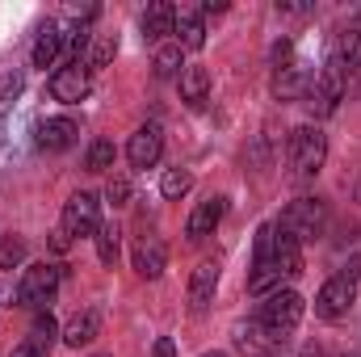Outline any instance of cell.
<instances>
[{
	"label": "cell",
	"mask_w": 361,
	"mask_h": 357,
	"mask_svg": "<svg viewBox=\"0 0 361 357\" xmlns=\"http://www.w3.org/2000/svg\"><path fill=\"white\" fill-rule=\"evenodd\" d=\"M286 160H290L298 181H311L328 160V135L319 126H294L290 143H286Z\"/></svg>",
	"instance_id": "1"
},
{
	"label": "cell",
	"mask_w": 361,
	"mask_h": 357,
	"mask_svg": "<svg viewBox=\"0 0 361 357\" xmlns=\"http://www.w3.org/2000/svg\"><path fill=\"white\" fill-rule=\"evenodd\" d=\"M302 311H307V298H302L298 290H273L269 298L261 303V311H257V324H261L265 332H273V337L286 341V332L298 328Z\"/></svg>",
	"instance_id": "2"
},
{
	"label": "cell",
	"mask_w": 361,
	"mask_h": 357,
	"mask_svg": "<svg viewBox=\"0 0 361 357\" xmlns=\"http://www.w3.org/2000/svg\"><path fill=\"white\" fill-rule=\"evenodd\" d=\"M277 227L290 231L298 244H302V240H315V236H324V227H328V206H324L319 198H298V202H290V206L281 210Z\"/></svg>",
	"instance_id": "3"
},
{
	"label": "cell",
	"mask_w": 361,
	"mask_h": 357,
	"mask_svg": "<svg viewBox=\"0 0 361 357\" xmlns=\"http://www.w3.org/2000/svg\"><path fill=\"white\" fill-rule=\"evenodd\" d=\"M59 277L63 269L51 265V261H38V265H25L17 277V303L21 307H47L59 290Z\"/></svg>",
	"instance_id": "4"
},
{
	"label": "cell",
	"mask_w": 361,
	"mask_h": 357,
	"mask_svg": "<svg viewBox=\"0 0 361 357\" xmlns=\"http://www.w3.org/2000/svg\"><path fill=\"white\" fill-rule=\"evenodd\" d=\"M341 97H345V68H341V59L332 55L328 68L307 85V105H311L315 118H332L336 105H341Z\"/></svg>",
	"instance_id": "5"
},
{
	"label": "cell",
	"mask_w": 361,
	"mask_h": 357,
	"mask_svg": "<svg viewBox=\"0 0 361 357\" xmlns=\"http://www.w3.org/2000/svg\"><path fill=\"white\" fill-rule=\"evenodd\" d=\"M353 298H357V282L345 277V273H336V277H328V282L319 286V294H315V315H319V320H345L349 307H353Z\"/></svg>",
	"instance_id": "6"
},
{
	"label": "cell",
	"mask_w": 361,
	"mask_h": 357,
	"mask_svg": "<svg viewBox=\"0 0 361 357\" xmlns=\"http://www.w3.org/2000/svg\"><path fill=\"white\" fill-rule=\"evenodd\" d=\"M68 236H92L97 227H101V202H97V193H72L68 198V206H63V223H59Z\"/></svg>",
	"instance_id": "7"
},
{
	"label": "cell",
	"mask_w": 361,
	"mask_h": 357,
	"mask_svg": "<svg viewBox=\"0 0 361 357\" xmlns=\"http://www.w3.org/2000/svg\"><path fill=\"white\" fill-rule=\"evenodd\" d=\"M47 89H51L55 101H63V105H80V101L89 97V89H92L89 63H68V68H59V72L51 76Z\"/></svg>",
	"instance_id": "8"
},
{
	"label": "cell",
	"mask_w": 361,
	"mask_h": 357,
	"mask_svg": "<svg viewBox=\"0 0 361 357\" xmlns=\"http://www.w3.org/2000/svg\"><path fill=\"white\" fill-rule=\"evenodd\" d=\"M126 156H130L135 169H156L160 156H164V131H160V122L139 126V131L130 135V143H126Z\"/></svg>",
	"instance_id": "9"
},
{
	"label": "cell",
	"mask_w": 361,
	"mask_h": 357,
	"mask_svg": "<svg viewBox=\"0 0 361 357\" xmlns=\"http://www.w3.org/2000/svg\"><path fill=\"white\" fill-rule=\"evenodd\" d=\"M130 261H135V273H139V277L156 282V277H164V269H169V248H164L160 236H139L135 248H130Z\"/></svg>",
	"instance_id": "10"
},
{
	"label": "cell",
	"mask_w": 361,
	"mask_h": 357,
	"mask_svg": "<svg viewBox=\"0 0 361 357\" xmlns=\"http://www.w3.org/2000/svg\"><path fill=\"white\" fill-rule=\"evenodd\" d=\"M223 214H227V198H223V193L197 202L193 214H189V223H185V236H189V240H206V236H214V227L223 223Z\"/></svg>",
	"instance_id": "11"
},
{
	"label": "cell",
	"mask_w": 361,
	"mask_h": 357,
	"mask_svg": "<svg viewBox=\"0 0 361 357\" xmlns=\"http://www.w3.org/2000/svg\"><path fill=\"white\" fill-rule=\"evenodd\" d=\"M80 139V126H76V118H42L38 122V147L42 152H68L72 143Z\"/></svg>",
	"instance_id": "12"
},
{
	"label": "cell",
	"mask_w": 361,
	"mask_h": 357,
	"mask_svg": "<svg viewBox=\"0 0 361 357\" xmlns=\"http://www.w3.org/2000/svg\"><path fill=\"white\" fill-rule=\"evenodd\" d=\"M214 290H219V261H202L189 277V307L193 315H202L210 303H214Z\"/></svg>",
	"instance_id": "13"
},
{
	"label": "cell",
	"mask_w": 361,
	"mask_h": 357,
	"mask_svg": "<svg viewBox=\"0 0 361 357\" xmlns=\"http://www.w3.org/2000/svg\"><path fill=\"white\" fill-rule=\"evenodd\" d=\"M273 265H277L281 277H298L302 273V244L290 231H281L277 223H273Z\"/></svg>",
	"instance_id": "14"
},
{
	"label": "cell",
	"mask_w": 361,
	"mask_h": 357,
	"mask_svg": "<svg viewBox=\"0 0 361 357\" xmlns=\"http://www.w3.org/2000/svg\"><path fill=\"white\" fill-rule=\"evenodd\" d=\"M173 30H177V4L152 0L147 13H143V38H147V42H164Z\"/></svg>",
	"instance_id": "15"
},
{
	"label": "cell",
	"mask_w": 361,
	"mask_h": 357,
	"mask_svg": "<svg viewBox=\"0 0 361 357\" xmlns=\"http://www.w3.org/2000/svg\"><path fill=\"white\" fill-rule=\"evenodd\" d=\"M63 55V34H59V25L55 21H47L42 30H38V38H34V51H30V63L34 68H55V59Z\"/></svg>",
	"instance_id": "16"
},
{
	"label": "cell",
	"mask_w": 361,
	"mask_h": 357,
	"mask_svg": "<svg viewBox=\"0 0 361 357\" xmlns=\"http://www.w3.org/2000/svg\"><path fill=\"white\" fill-rule=\"evenodd\" d=\"M180 101L189 109H202L210 101V72L206 68H185L180 72Z\"/></svg>",
	"instance_id": "17"
},
{
	"label": "cell",
	"mask_w": 361,
	"mask_h": 357,
	"mask_svg": "<svg viewBox=\"0 0 361 357\" xmlns=\"http://www.w3.org/2000/svg\"><path fill=\"white\" fill-rule=\"evenodd\" d=\"M173 34H177L180 51H202L206 47V21L189 8H177V30Z\"/></svg>",
	"instance_id": "18"
},
{
	"label": "cell",
	"mask_w": 361,
	"mask_h": 357,
	"mask_svg": "<svg viewBox=\"0 0 361 357\" xmlns=\"http://www.w3.org/2000/svg\"><path fill=\"white\" fill-rule=\"evenodd\" d=\"M101 337V311H80L72 324H68V332H63V345H72V349H80V345H92Z\"/></svg>",
	"instance_id": "19"
},
{
	"label": "cell",
	"mask_w": 361,
	"mask_h": 357,
	"mask_svg": "<svg viewBox=\"0 0 361 357\" xmlns=\"http://www.w3.org/2000/svg\"><path fill=\"white\" fill-rule=\"evenodd\" d=\"M180 68H185L180 42H160V47H156V59H152L156 80H180Z\"/></svg>",
	"instance_id": "20"
},
{
	"label": "cell",
	"mask_w": 361,
	"mask_h": 357,
	"mask_svg": "<svg viewBox=\"0 0 361 357\" xmlns=\"http://www.w3.org/2000/svg\"><path fill=\"white\" fill-rule=\"evenodd\" d=\"M307 72L298 68V63H286V68H277V76H273V92L281 97V101H294V97H307Z\"/></svg>",
	"instance_id": "21"
},
{
	"label": "cell",
	"mask_w": 361,
	"mask_h": 357,
	"mask_svg": "<svg viewBox=\"0 0 361 357\" xmlns=\"http://www.w3.org/2000/svg\"><path fill=\"white\" fill-rule=\"evenodd\" d=\"M235 345L244 349V353H257V357H269L277 345H281V337H273V332H265L257 320H252V328H240V337H235Z\"/></svg>",
	"instance_id": "22"
},
{
	"label": "cell",
	"mask_w": 361,
	"mask_h": 357,
	"mask_svg": "<svg viewBox=\"0 0 361 357\" xmlns=\"http://www.w3.org/2000/svg\"><path fill=\"white\" fill-rule=\"evenodd\" d=\"M336 59L345 72H361V30H345L336 42Z\"/></svg>",
	"instance_id": "23"
},
{
	"label": "cell",
	"mask_w": 361,
	"mask_h": 357,
	"mask_svg": "<svg viewBox=\"0 0 361 357\" xmlns=\"http://www.w3.org/2000/svg\"><path fill=\"white\" fill-rule=\"evenodd\" d=\"M55 337H59V324H55V315H51V311H38V315H34V324H30V341H34V345H42V349L51 353Z\"/></svg>",
	"instance_id": "24"
},
{
	"label": "cell",
	"mask_w": 361,
	"mask_h": 357,
	"mask_svg": "<svg viewBox=\"0 0 361 357\" xmlns=\"http://www.w3.org/2000/svg\"><path fill=\"white\" fill-rule=\"evenodd\" d=\"M114 160H118V147H114L109 139H92L89 156H85L89 173H109V169H114Z\"/></svg>",
	"instance_id": "25"
},
{
	"label": "cell",
	"mask_w": 361,
	"mask_h": 357,
	"mask_svg": "<svg viewBox=\"0 0 361 357\" xmlns=\"http://www.w3.org/2000/svg\"><path fill=\"white\" fill-rule=\"evenodd\" d=\"M189 189H193V173H189V169H169L164 181H160V193H164L169 202H180Z\"/></svg>",
	"instance_id": "26"
},
{
	"label": "cell",
	"mask_w": 361,
	"mask_h": 357,
	"mask_svg": "<svg viewBox=\"0 0 361 357\" xmlns=\"http://www.w3.org/2000/svg\"><path fill=\"white\" fill-rule=\"evenodd\" d=\"M92 240H97L101 265H114V261H118V227H114V223H101V227L92 231Z\"/></svg>",
	"instance_id": "27"
},
{
	"label": "cell",
	"mask_w": 361,
	"mask_h": 357,
	"mask_svg": "<svg viewBox=\"0 0 361 357\" xmlns=\"http://www.w3.org/2000/svg\"><path fill=\"white\" fill-rule=\"evenodd\" d=\"M114 55H118V34H97L92 38V55H89V72L105 68Z\"/></svg>",
	"instance_id": "28"
},
{
	"label": "cell",
	"mask_w": 361,
	"mask_h": 357,
	"mask_svg": "<svg viewBox=\"0 0 361 357\" xmlns=\"http://www.w3.org/2000/svg\"><path fill=\"white\" fill-rule=\"evenodd\" d=\"M25 261V240L21 236H4V244H0V269H17Z\"/></svg>",
	"instance_id": "29"
},
{
	"label": "cell",
	"mask_w": 361,
	"mask_h": 357,
	"mask_svg": "<svg viewBox=\"0 0 361 357\" xmlns=\"http://www.w3.org/2000/svg\"><path fill=\"white\" fill-rule=\"evenodd\" d=\"M21 89H25V72H21V68H8V72L0 76V101H13Z\"/></svg>",
	"instance_id": "30"
},
{
	"label": "cell",
	"mask_w": 361,
	"mask_h": 357,
	"mask_svg": "<svg viewBox=\"0 0 361 357\" xmlns=\"http://www.w3.org/2000/svg\"><path fill=\"white\" fill-rule=\"evenodd\" d=\"M105 198H109V206H126V202H130V181L126 177H109Z\"/></svg>",
	"instance_id": "31"
},
{
	"label": "cell",
	"mask_w": 361,
	"mask_h": 357,
	"mask_svg": "<svg viewBox=\"0 0 361 357\" xmlns=\"http://www.w3.org/2000/svg\"><path fill=\"white\" fill-rule=\"evenodd\" d=\"M8 357H47V349H42V345H34V341L25 337V341H21V345H17Z\"/></svg>",
	"instance_id": "32"
},
{
	"label": "cell",
	"mask_w": 361,
	"mask_h": 357,
	"mask_svg": "<svg viewBox=\"0 0 361 357\" xmlns=\"http://www.w3.org/2000/svg\"><path fill=\"white\" fill-rule=\"evenodd\" d=\"M51 248H55V253H68V248H72V236H68L63 227H55V231H51Z\"/></svg>",
	"instance_id": "33"
},
{
	"label": "cell",
	"mask_w": 361,
	"mask_h": 357,
	"mask_svg": "<svg viewBox=\"0 0 361 357\" xmlns=\"http://www.w3.org/2000/svg\"><path fill=\"white\" fill-rule=\"evenodd\" d=\"M152 357H177V345H173V337H160V341H156V349H152Z\"/></svg>",
	"instance_id": "34"
},
{
	"label": "cell",
	"mask_w": 361,
	"mask_h": 357,
	"mask_svg": "<svg viewBox=\"0 0 361 357\" xmlns=\"http://www.w3.org/2000/svg\"><path fill=\"white\" fill-rule=\"evenodd\" d=\"M202 13H227V4H223V0H206Z\"/></svg>",
	"instance_id": "35"
},
{
	"label": "cell",
	"mask_w": 361,
	"mask_h": 357,
	"mask_svg": "<svg viewBox=\"0 0 361 357\" xmlns=\"http://www.w3.org/2000/svg\"><path fill=\"white\" fill-rule=\"evenodd\" d=\"M302 357H324V349H319V345H307V349H302Z\"/></svg>",
	"instance_id": "36"
},
{
	"label": "cell",
	"mask_w": 361,
	"mask_h": 357,
	"mask_svg": "<svg viewBox=\"0 0 361 357\" xmlns=\"http://www.w3.org/2000/svg\"><path fill=\"white\" fill-rule=\"evenodd\" d=\"M202 357H231V353H202Z\"/></svg>",
	"instance_id": "37"
}]
</instances>
